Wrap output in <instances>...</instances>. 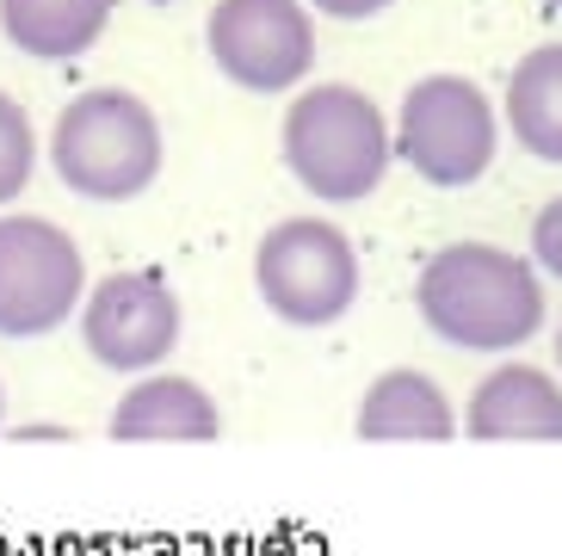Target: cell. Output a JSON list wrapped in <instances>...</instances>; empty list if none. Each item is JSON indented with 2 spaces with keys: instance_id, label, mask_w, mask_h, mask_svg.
Masks as SVG:
<instances>
[{
  "instance_id": "8992f818",
  "label": "cell",
  "mask_w": 562,
  "mask_h": 556,
  "mask_svg": "<svg viewBox=\"0 0 562 556\" xmlns=\"http://www.w3.org/2000/svg\"><path fill=\"white\" fill-rule=\"evenodd\" d=\"M87 297V254L50 216L0 211V341H44L75 322Z\"/></svg>"
},
{
  "instance_id": "ba28073f",
  "label": "cell",
  "mask_w": 562,
  "mask_h": 556,
  "mask_svg": "<svg viewBox=\"0 0 562 556\" xmlns=\"http://www.w3.org/2000/svg\"><path fill=\"white\" fill-rule=\"evenodd\" d=\"M204 49L241 93H297L315 75V13L303 0H216Z\"/></svg>"
},
{
  "instance_id": "d6986e66",
  "label": "cell",
  "mask_w": 562,
  "mask_h": 556,
  "mask_svg": "<svg viewBox=\"0 0 562 556\" xmlns=\"http://www.w3.org/2000/svg\"><path fill=\"white\" fill-rule=\"evenodd\" d=\"M0 421H7V390H0Z\"/></svg>"
},
{
  "instance_id": "2e32d148",
  "label": "cell",
  "mask_w": 562,
  "mask_h": 556,
  "mask_svg": "<svg viewBox=\"0 0 562 556\" xmlns=\"http://www.w3.org/2000/svg\"><path fill=\"white\" fill-rule=\"evenodd\" d=\"M310 13H322V19H340V25H364V19H378V13H390L396 0H303Z\"/></svg>"
},
{
  "instance_id": "8fae6325",
  "label": "cell",
  "mask_w": 562,
  "mask_h": 556,
  "mask_svg": "<svg viewBox=\"0 0 562 556\" xmlns=\"http://www.w3.org/2000/svg\"><path fill=\"white\" fill-rule=\"evenodd\" d=\"M352 433L359 440H458V409L427 371L396 365V371L371 377V390L359 396Z\"/></svg>"
},
{
  "instance_id": "ac0fdd59",
  "label": "cell",
  "mask_w": 562,
  "mask_h": 556,
  "mask_svg": "<svg viewBox=\"0 0 562 556\" xmlns=\"http://www.w3.org/2000/svg\"><path fill=\"white\" fill-rule=\"evenodd\" d=\"M557 383H562V322H557Z\"/></svg>"
},
{
  "instance_id": "9a60e30c",
  "label": "cell",
  "mask_w": 562,
  "mask_h": 556,
  "mask_svg": "<svg viewBox=\"0 0 562 556\" xmlns=\"http://www.w3.org/2000/svg\"><path fill=\"white\" fill-rule=\"evenodd\" d=\"M531 266L562 285V192L550 198L544 211H538V223H531Z\"/></svg>"
},
{
  "instance_id": "7a4b0ae2",
  "label": "cell",
  "mask_w": 562,
  "mask_h": 556,
  "mask_svg": "<svg viewBox=\"0 0 562 556\" xmlns=\"http://www.w3.org/2000/svg\"><path fill=\"white\" fill-rule=\"evenodd\" d=\"M167 167L161 118L131 87H87L50 124V174L87 204H131Z\"/></svg>"
},
{
  "instance_id": "3957f363",
  "label": "cell",
  "mask_w": 562,
  "mask_h": 556,
  "mask_svg": "<svg viewBox=\"0 0 562 556\" xmlns=\"http://www.w3.org/2000/svg\"><path fill=\"white\" fill-rule=\"evenodd\" d=\"M284 167L322 204H359L383 186L396 143H390V118L378 99L359 93L352 81H310L297 87L291 112H284Z\"/></svg>"
},
{
  "instance_id": "7c38bea8",
  "label": "cell",
  "mask_w": 562,
  "mask_h": 556,
  "mask_svg": "<svg viewBox=\"0 0 562 556\" xmlns=\"http://www.w3.org/2000/svg\"><path fill=\"white\" fill-rule=\"evenodd\" d=\"M117 0H0V32L32 63H75L105 37Z\"/></svg>"
},
{
  "instance_id": "30bf717a",
  "label": "cell",
  "mask_w": 562,
  "mask_h": 556,
  "mask_svg": "<svg viewBox=\"0 0 562 556\" xmlns=\"http://www.w3.org/2000/svg\"><path fill=\"white\" fill-rule=\"evenodd\" d=\"M458 433L470 440H550L562 445V383L538 365H495L463 402Z\"/></svg>"
},
{
  "instance_id": "44dd1931",
  "label": "cell",
  "mask_w": 562,
  "mask_h": 556,
  "mask_svg": "<svg viewBox=\"0 0 562 556\" xmlns=\"http://www.w3.org/2000/svg\"><path fill=\"white\" fill-rule=\"evenodd\" d=\"M544 7H562V0H544Z\"/></svg>"
},
{
  "instance_id": "4fadbf2b",
  "label": "cell",
  "mask_w": 562,
  "mask_h": 556,
  "mask_svg": "<svg viewBox=\"0 0 562 556\" xmlns=\"http://www.w3.org/2000/svg\"><path fill=\"white\" fill-rule=\"evenodd\" d=\"M501 124L531 162L562 167V44H538L513 63Z\"/></svg>"
},
{
  "instance_id": "52a82bcc",
  "label": "cell",
  "mask_w": 562,
  "mask_h": 556,
  "mask_svg": "<svg viewBox=\"0 0 562 556\" xmlns=\"http://www.w3.org/2000/svg\"><path fill=\"white\" fill-rule=\"evenodd\" d=\"M180 291L161 266H131V273H105L87 285L75 327H81L87 359L117 377H149L173 359L180 346Z\"/></svg>"
},
{
  "instance_id": "ffe728a7",
  "label": "cell",
  "mask_w": 562,
  "mask_h": 556,
  "mask_svg": "<svg viewBox=\"0 0 562 556\" xmlns=\"http://www.w3.org/2000/svg\"><path fill=\"white\" fill-rule=\"evenodd\" d=\"M149 7H173V0H149Z\"/></svg>"
},
{
  "instance_id": "277c9868",
  "label": "cell",
  "mask_w": 562,
  "mask_h": 556,
  "mask_svg": "<svg viewBox=\"0 0 562 556\" xmlns=\"http://www.w3.org/2000/svg\"><path fill=\"white\" fill-rule=\"evenodd\" d=\"M390 143H396V162H408V174H420L439 192H463L495 167L501 112L470 75H420L402 93Z\"/></svg>"
},
{
  "instance_id": "5bb4252c",
  "label": "cell",
  "mask_w": 562,
  "mask_h": 556,
  "mask_svg": "<svg viewBox=\"0 0 562 556\" xmlns=\"http://www.w3.org/2000/svg\"><path fill=\"white\" fill-rule=\"evenodd\" d=\"M32 174H37V131L25 118V105L13 93H0V211L13 198H25Z\"/></svg>"
},
{
  "instance_id": "6da1fadb",
  "label": "cell",
  "mask_w": 562,
  "mask_h": 556,
  "mask_svg": "<svg viewBox=\"0 0 562 556\" xmlns=\"http://www.w3.org/2000/svg\"><path fill=\"white\" fill-rule=\"evenodd\" d=\"M420 322L458 353H513L550 322L544 273L495 242H446L414 278Z\"/></svg>"
},
{
  "instance_id": "e0dca14e",
  "label": "cell",
  "mask_w": 562,
  "mask_h": 556,
  "mask_svg": "<svg viewBox=\"0 0 562 556\" xmlns=\"http://www.w3.org/2000/svg\"><path fill=\"white\" fill-rule=\"evenodd\" d=\"M13 440H68V426H13Z\"/></svg>"
},
{
  "instance_id": "9c48e42d",
  "label": "cell",
  "mask_w": 562,
  "mask_h": 556,
  "mask_svg": "<svg viewBox=\"0 0 562 556\" xmlns=\"http://www.w3.org/2000/svg\"><path fill=\"white\" fill-rule=\"evenodd\" d=\"M105 433L117 445H204L223 433V409H216V396L199 377L149 371V377H131V390L117 396Z\"/></svg>"
},
{
  "instance_id": "5b68a950",
  "label": "cell",
  "mask_w": 562,
  "mask_h": 556,
  "mask_svg": "<svg viewBox=\"0 0 562 556\" xmlns=\"http://www.w3.org/2000/svg\"><path fill=\"white\" fill-rule=\"evenodd\" d=\"M364 266L340 223L284 216L254 247V291L284 327H334L359 303Z\"/></svg>"
}]
</instances>
